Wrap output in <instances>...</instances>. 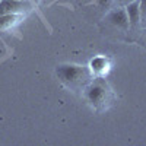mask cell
Instances as JSON below:
<instances>
[{
	"mask_svg": "<svg viewBox=\"0 0 146 146\" xmlns=\"http://www.w3.org/2000/svg\"><path fill=\"white\" fill-rule=\"evenodd\" d=\"M139 12H140V28L146 29V0H139Z\"/></svg>",
	"mask_w": 146,
	"mask_h": 146,
	"instance_id": "obj_8",
	"label": "cell"
},
{
	"mask_svg": "<svg viewBox=\"0 0 146 146\" xmlns=\"http://www.w3.org/2000/svg\"><path fill=\"white\" fill-rule=\"evenodd\" d=\"M56 75L64 86L75 91L85 89L94 76L89 67L78 64H60L56 69Z\"/></svg>",
	"mask_w": 146,
	"mask_h": 146,
	"instance_id": "obj_1",
	"label": "cell"
},
{
	"mask_svg": "<svg viewBox=\"0 0 146 146\" xmlns=\"http://www.w3.org/2000/svg\"><path fill=\"white\" fill-rule=\"evenodd\" d=\"M22 15H15V13H10V15H0V29H10L13 28L15 25H18L19 21H21Z\"/></svg>",
	"mask_w": 146,
	"mask_h": 146,
	"instance_id": "obj_7",
	"label": "cell"
},
{
	"mask_svg": "<svg viewBox=\"0 0 146 146\" xmlns=\"http://www.w3.org/2000/svg\"><path fill=\"white\" fill-rule=\"evenodd\" d=\"M110 67V60L104 56H96L91 60V63H89V70L94 76H101L104 75V73H107Z\"/></svg>",
	"mask_w": 146,
	"mask_h": 146,
	"instance_id": "obj_5",
	"label": "cell"
},
{
	"mask_svg": "<svg viewBox=\"0 0 146 146\" xmlns=\"http://www.w3.org/2000/svg\"><path fill=\"white\" fill-rule=\"evenodd\" d=\"M110 95L111 92L101 78L92 79L85 88V96H86L88 102L95 108H101L102 105H105L110 100Z\"/></svg>",
	"mask_w": 146,
	"mask_h": 146,
	"instance_id": "obj_2",
	"label": "cell"
},
{
	"mask_svg": "<svg viewBox=\"0 0 146 146\" xmlns=\"http://www.w3.org/2000/svg\"><path fill=\"white\" fill-rule=\"evenodd\" d=\"M127 18L130 23V29H137L140 28V12H139V0H135L130 5L126 6Z\"/></svg>",
	"mask_w": 146,
	"mask_h": 146,
	"instance_id": "obj_6",
	"label": "cell"
},
{
	"mask_svg": "<svg viewBox=\"0 0 146 146\" xmlns=\"http://www.w3.org/2000/svg\"><path fill=\"white\" fill-rule=\"evenodd\" d=\"M98 5H100V7L102 10L108 12L110 9L113 7V0H98Z\"/></svg>",
	"mask_w": 146,
	"mask_h": 146,
	"instance_id": "obj_9",
	"label": "cell"
},
{
	"mask_svg": "<svg viewBox=\"0 0 146 146\" xmlns=\"http://www.w3.org/2000/svg\"><path fill=\"white\" fill-rule=\"evenodd\" d=\"M107 21L111 23L113 27H115L121 31H129L130 29L126 7H111L107 13Z\"/></svg>",
	"mask_w": 146,
	"mask_h": 146,
	"instance_id": "obj_4",
	"label": "cell"
},
{
	"mask_svg": "<svg viewBox=\"0 0 146 146\" xmlns=\"http://www.w3.org/2000/svg\"><path fill=\"white\" fill-rule=\"evenodd\" d=\"M22 2H23V0H22Z\"/></svg>",
	"mask_w": 146,
	"mask_h": 146,
	"instance_id": "obj_11",
	"label": "cell"
},
{
	"mask_svg": "<svg viewBox=\"0 0 146 146\" xmlns=\"http://www.w3.org/2000/svg\"><path fill=\"white\" fill-rule=\"evenodd\" d=\"M135 0H113V7H126Z\"/></svg>",
	"mask_w": 146,
	"mask_h": 146,
	"instance_id": "obj_10",
	"label": "cell"
},
{
	"mask_svg": "<svg viewBox=\"0 0 146 146\" xmlns=\"http://www.w3.org/2000/svg\"><path fill=\"white\" fill-rule=\"evenodd\" d=\"M31 6L29 0H0V15H23Z\"/></svg>",
	"mask_w": 146,
	"mask_h": 146,
	"instance_id": "obj_3",
	"label": "cell"
}]
</instances>
